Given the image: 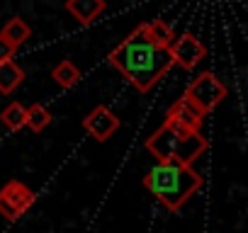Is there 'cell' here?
Listing matches in <instances>:
<instances>
[{"mask_svg": "<svg viewBox=\"0 0 248 233\" xmlns=\"http://www.w3.org/2000/svg\"><path fill=\"white\" fill-rule=\"evenodd\" d=\"M37 202V194L20 180H10L3 189H0V216L8 221L20 218L32 204Z\"/></svg>", "mask_w": 248, "mask_h": 233, "instance_id": "5", "label": "cell"}, {"mask_svg": "<svg viewBox=\"0 0 248 233\" xmlns=\"http://www.w3.org/2000/svg\"><path fill=\"white\" fill-rule=\"evenodd\" d=\"M66 10L76 17L78 25L88 27L107 10V3L105 0H66Z\"/></svg>", "mask_w": 248, "mask_h": 233, "instance_id": "9", "label": "cell"}, {"mask_svg": "<svg viewBox=\"0 0 248 233\" xmlns=\"http://www.w3.org/2000/svg\"><path fill=\"white\" fill-rule=\"evenodd\" d=\"M3 37H8L17 49L30 39V34H32V29H30V25L22 20V17H13V20H8L5 22V27H3V32H0Z\"/></svg>", "mask_w": 248, "mask_h": 233, "instance_id": "15", "label": "cell"}, {"mask_svg": "<svg viewBox=\"0 0 248 233\" xmlns=\"http://www.w3.org/2000/svg\"><path fill=\"white\" fill-rule=\"evenodd\" d=\"M146 151L158 160V163H183V165H192L204 151H207V139L195 131V134H185L173 129L170 124H161L151 139H146Z\"/></svg>", "mask_w": 248, "mask_h": 233, "instance_id": "3", "label": "cell"}, {"mask_svg": "<svg viewBox=\"0 0 248 233\" xmlns=\"http://www.w3.org/2000/svg\"><path fill=\"white\" fill-rule=\"evenodd\" d=\"M51 78H54V83H59L61 87H73V85L80 80V68H78L73 61L63 58V61H59V63L54 66Z\"/></svg>", "mask_w": 248, "mask_h": 233, "instance_id": "12", "label": "cell"}, {"mask_svg": "<svg viewBox=\"0 0 248 233\" xmlns=\"http://www.w3.org/2000/svg\"><path fill=\"white\" fill-rule=\"evenodd\" d=\"M49 124H51V112H49L44 104L34 102L32 107H27V114H25V127H27V129H32L34 134H39V131H44Z\"/></svg>", "mask_w": 248, "mask_h": 233, "instance_id": "13", "label": "cell"}, {"mask_svg": "<svg viewBox=\"0 0 248 233\" xmlns=\"http://www.w3.org/2000/svg\"><path fill=\"white\" fill-rule=\"evenodd\" d=\"M141 32H144V37H146L151 44H156V46H161V49H168V46L173 44V39H175L173 27H170L168 22H163V20L144 22V25H141Z\"/></svg>", "mask_w": 248, "mask_h": 233, "instance_id": "10", "label": "cell"}, {"mask_svg": "<svg viewBox=\"0 0 248 233\" xmlns=\"http://www.w3.org/2000/svg\"><path fill=\"white\" fill-rule=\"evenodd\" d=\"M119 127H122L119 116L109 107H105V104H97L93 112L85 114V119H83V129L95 141H100V144H105L107 139H112V134H117Z\"/></svg>", "mask_w": 248, "mask_h": 233, "instance_id": "7", "label": "cell"}, {"mask_svg": "<svg viewBox=\"0 0 248 233\" xmlns=\"http://www.w3.org/2000/svg\"><path fill=\"white\" fill-rule=\"evenodd\" d=\"M25 114H27V107L22 102H10L0 112V122L10 131H20V129H25Z\"/></svg>", "mask_w": 248, "mask_h": 233, "instance_id": "14", "label": "cell"}, {"mask_svg": "<svg viewBox=\"0 0 248 233\" xmlns=\"http://www.w3.org/2000/svg\"><path fill=\"white\" fill-rule=\"evenodd\" d=\"M141 182H144V187L168 211L178 214L183 209V204L202 189L204 177L192 165H183V163H156L144 175Z\"/></svg>", "mask_w": 248, "mask_h": 233, "instance_id": "2", "label": "cell"}, {"mask_svg": "<svg viewBox=\"0 0 248 233\" xmlns=\"http://www.w3.org/2000/svg\"><path fill=\"white\" fill-rule=\"evenodd\" d=\"M224 97H226V85L209 71H202L183 92V100H187L202 114H209L212 109H217Z\"/></svg>", "mask_w": 248, "mask_h": 233, "instance_id": "4", "label": "cell"}, {"mask_svg": "<svg viewBox=\"0 0 248 233\" xmlns=\"http://www.w3.org/2000/svg\"><path fill=\"white\" fill-rule=\"evenodd\" d=\"M22 80H25V71L13 58L0 61V92H3V95L15 92L22 85Z\"/></svg>", "mask_w": 248, "mask_h": 233, "instance_id": "11", "label": "cell"}, {"mask_svg": "<svg viewBox=\"0 0 248 233\" xmlns=\"http://www.w3.org/2000/svg\"><path fill=\"white\" fill-rule=\"evenodd\" d=\"M166 122H170L175 127H183L187 131H200L202 129V122H204V114L197 107H192L187 100L180 97L178 102L170 104V109L166 114Z\"/></svg>", "mask_w": 248, "mask_h": 233, "instance_id": "8", "label": "cell"}, {"mask_svg": "<svg viewBox=\"0 0 248 233\" xmlns=\"http://www.w3.org/2000/svg\"><path fill=\"white\" fill-rule=\"evenodd\" d=\"M168 51H170L173 66H180L183 71H192V68H197V63H200V61L204 58V54H207L204 44H202L195 34H190V32L175 37L173 44L168 46Z\"/></svg>", "mask_w": 248, "mask_h": 233, "instance_id": "6", "label": "cell"}, {"mask_svg": "<svg viewBox=\"0 0 248 233\" xmlns=\"http://www.w3.org/2000/svg\"><path fill=\"white\" fill-rule=\"evenodd\" d=\"M107 63L117 68L139 92H151V87L173 68L170 51L151 44L144 37L141 25L107 54Z\"/></svg>", "mask_w": 248, "mask_h": 233, "instance_id": "1", "label": "cell"}, {"mask_svg": "<svg viewBox=\"0 0 248 233\" xmlns=\"http://www.w3.org/2000/svg\"><path fill=\"white\" fill-rule=\"evenodd\" d=\"M15 51H17V46H15L8 37L0 34V61H8V58H13V56H15Z\"/></svg>", "mask_w": 248, "mask_h": 233, "instance_id": "16", "label": "cell"}]
</instances>
